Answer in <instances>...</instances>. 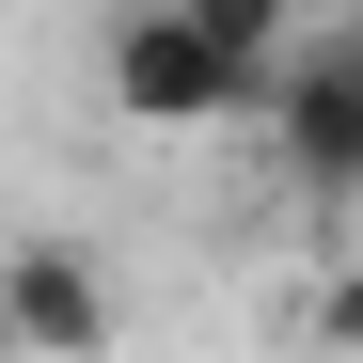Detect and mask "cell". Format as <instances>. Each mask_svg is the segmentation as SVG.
Masks as SVG:
<instances>
[{
	"label": "cell",
	"instance_id": "1",
	"mask_svg": "<svg viewBox=\"0 0 363 363\" xmlns=\"http://www.w3.org/2000/svg\"><path fill=\"white\" fill-rule=\"evenodd\" d=\"M269 79L284 64H237L174 0H127V16H111V111H127V127H269Z\"/></svg>",
	"mask_w": 363,
	"mask_h": 363
},
{
	"label": "cell",
	"instance_id": "2",
	"mask_svg": "<svg viewBox=\"0 0 363 363\" xmlns=\"http://www.w3.org/2000/svg\"><path fill=\"white\" fill-rule=\"evenodd\" d=\"M253 143L284 158V206H363V16L284 48V79H269V127H253Z\"/></svg>",
	"mask_w": 363,
	"mask_h": 363
},
{
	"label": "cell",
	"instance_id": "3",
	"mask_svg": "<svg viewBox=\"0 0 363 363\" xmlns=\"http://www.w3.org/2000/svg\"><path fill=\"white\" fill-rule=\"evenodd\" d=\"M0 332H16V363H111L127 347V300H111V269L79 237H16L0 253Z\"/></svg>",
	"mask_w": 363,
	"mask_h": 363
},
{
	"label": "cell",
	"instance_id": "4",
	"mask_svg": "<svg viewBox=\"0 0 363 363\" xmlns=\"http://www.w3.org/2000/svg\"><path fill=\"white\" fill-rule=\"evenodd\" d=\"M174 16H190V32H221L237 64H284V48H300V0H174Z\"/></svg>",
	"mask_w": 363,
	"mask_h": 363
},
{
	"label": "cell",
	"instance_id": "5",
	"mask_svg": "<svg viewBox=\"0 0 363 363\" xmlns=\"http://www.w3.org/2000/svg\"><path fill=\"white\" fill-rule=\"evenodd\" d=\"M316 347H332V363H363V253L316 284Z\"/></svg>",
	"mask_w": 363,
	"mask_h": 363
},
{
	"label": "cell",
	"instance_id": "6",
	"mask_svg": "<svg viewBox=\"0 0 363 363\" xmlns=\"http://www.w3.org/2000/svg\"><path fill=\"white\" fill-rule=\"evenodd\" d=\"M347 16H363V0H300V32H347Z\"/></svg>",
	"mask_w": 363,
	"mask_h": 363
},
{
	"label": "cell",
	"instance_id": "7",
	"mask_svg": "<svg viewBox=\"0 0 363 363\" xmlns=\"http://www.w3.org/2000/svg\"><path fill=\"white\" fill-rule=\"evenodd\" d=\"M0 363H16V332H0Z\"/></svg>",
	"mask_w": 363,
	"mask_h": 363
}]
</instances>
